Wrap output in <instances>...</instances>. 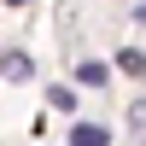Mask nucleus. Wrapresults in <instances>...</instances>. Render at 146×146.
<instances>
[{"label":"nucleus","mask_w":146,"mask_h":146,"mask_svg":"<svg viewBox=\"0 0 146 146\" xmlns=\"http://www.w3.org/2000/svg\"><path fill=\"white\" fill-rule=\"evenodd\" d=\"M117 70H123V76H146V53L123 47V53H117Z\"/></svg>","instance_id":"nucleus-4"},{"label":"nucleus","mask_w":146,"mask_h":146,"mask_svg":"<svg viewBox=\"0 0 146 146\" xmlns=\"http://www.w3.org/2000/svg\"><path fill=\"white\" fill-rule=\"evenodd\" d=\"M47 100H53V111H70V105H76V94H70V88H53Z\"/></svg>","instance_id":"nucleus-6"},{"label":"nucleus","mask_w":146,"mask_h":146,"mask_svg":"<svg viewBox=\"0 0 146 146\" xmlns=\"http://www.w3.org/2000/svg\"><path fill=\"white\" fill-rule=\"evenodd\" d=\"M0 76H6V82H29L35 76V58L29 53H6V58H0Z\"/></svg>","instance_id":"nucleus-1"},{"label":"nucleus","mask_w":146,"mask_h":146,"mask_svg":"<svg viewBox=\"0 0 146 146\" xmlns=\"http://www.w3.org/2000/svg\"><path fill=\"white\" fill-rule=\"evenodd\" d=\"M12 6H23V0H12Z\"/></svg>","instance_id":"nucleus-7"},{"label":"nucleus","mask_w":146,"mask_h":146,"mask_svg":"<svg viewBox=\"0 0 146 146\" xmlns=\"http://www.w3.org/2000/svg\"><path fill=\"white\" fill-rule=\"evenodd\" d=\"M70 146H111V129L105 123H76L70 129Z\"/></svg>","instance_id":"nucleus-2"},{"label":"nucleus","mask_w":146,"mask_h":146,"mask_svg":"<svg viewBox=\"0 0 146 146\" xmlns=\"http://www.w3.org/2000/svg\"><path fill=\"white\" fill-rule=\"evenodd\" d=\"M76 82H82V88H105V82H111V70H105L100 58H82V64H76Z\"/></svg>","instance_id":"nucleus-3"},{"label":"nucleus","mask_w":146,"mask_h":146,"mask_svg":"<svg viewBox=\"0 0 146 146\" xmlns=\"http://www.w3.org/2000/svg\"><path fill=\"white\" fill-rule=\"evenodd\" d=\"M129 129H135V135H146V100L129 105Z\"/></svg>","instance_id":"nucleus-5"}]
</instances>
